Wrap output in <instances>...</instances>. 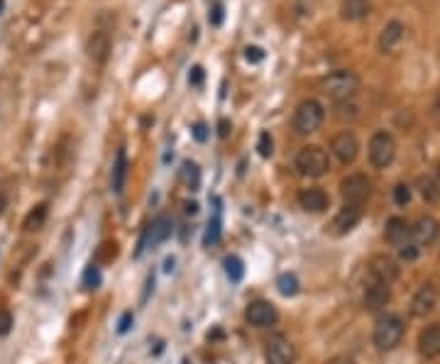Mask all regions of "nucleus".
I'll return each instance as SVG.
<instances>
[{
  "mask_svg": "<svg viewBox=\"0 0 440 364\" xmlns=\"http://www.w3.org/2000/svg\"><path fill=\"white\" fill-rule=\"evenodd\" d=\"M411 237H413V245H418V247L433 245V242L440 237V223L433 218V215H421V218L413 223Z\"/></svg>",
  "mask_w": 440,
  "mask_h": 364,
  "instance_id": "obj_10",
  "label": "nucleus"
},
{
  "mask_svg": "<svg viewBox=\"0 0 440 364\" xmlns=\"http://www.w3.org/2000/svg\"><path fill=\"white\" fill-rule=\"evenodd\" d=\"M418 352L426 359L440 357V323L426 325L424 330L418 332Z\"/></svg>",
  "mask_w": 440,
  "mask_h": 364,
  "instance_id": "obj_12",
  "label": "nucleus"
},
{
  "mask_svg": "<svg viewBox=\"0 0 440 364\" xmlns=\"http://www.w3.org/2000/svg\"><path fill=\"white\" fill-rule=\"evenodd\" d=\"M218 128H220V130H218V135L228 137V132H230V123H228V120H220V125H218Z\"/></svg>",
  "mask_w": 440,
  "mask_h": 364,
  "instance_id": "obj_41",
  "label": "nucleus"
},
{
  "mask_svg": "<svg viewBox=\"0 0 440 364\" xmlns=\"http://www.w3.org/2000/svg\"><path fill=\"white\" fill-rule=\"evenodd\" d=\"M321 88L328 98H333L335 103L343 101H352V95L360 88V76L355 71H347V69H340V71L328 73L323 81H321Z\"/></svg>",
  "mask_w": 440,
  "mask_h": 364,
  "instance_id": "obj_2",
  "label": "nucleus"
},
{
  "mask_svg": "<svg viewBox=\"0 0 440 364\" xmlns=\"http://www.w3.org/2000/svg\"><path fill=\"white\" fill-rule=\"evenodd\" d=\"M418 189H421V196H424L428 203H433V201H438V198H440L438 184H435L433 179H428V176H421V179H418Z\"/></svg>",
  "mask_w": 440,
  "mask_h": 364,
  "instance_id": "obj_26",
  "label": "nucleus"
},
{
  "mask_svg": "<svg viewBox=\"0 0 440 364\" xmlns=\"http://www.w3.org/2000/svg\"><path fill=\"white\" fill-rule=\"evenodd\" d=\"M360 218H362V206H350V203H345V206L340 208V213L335 215V220H333L335 232H338V235H345V232H350V230L360 223Z\"/></svg>",
  "mask_w": 440,
  "mask_h": 364,
  "instance_id": "obj_18",
  "label": "nucleus"
},
{
  "mask_svg": "<svg viewBox=\"0 0 440 364\" xmlns=\"http://www.w3.org/2000/svg\"><path fill=\"white\" fill-rule=\"evenodd\" d=\"M435 303H438V291H435V286L433 284L421 286L416 291V296L411 298V315L426 318V315L435 308Z\"/></svg>",
  "mask_w": 440,
  "mask_h": 364,
  "instance_id": "obj_14",
  "label": "nucleus"
},
{
  "mask_svg": "<svg viewBox=\"0 0 440 364\" xmlns=\"http://www.w3.org/2000/svg\"><path fill=\"white\" fill-rule=\"evenodd\" d=\"M340 120H345V118H357L360 112H357V106L352 101H343V103H338V112H335Z\"/></svg>",
  "mask_w": 440,
  "mask_h": 364,
  "instance_id": "obj_32",
  "label": "nucleus"
},
{
  "mask_svg": "<svg viewBox=\"0 0 440 364\" xmlns=\"http://www.w3.org/2000/svg\"><path fill=\"white\" fill-rule=\"evenodd\" d=\"M164 269H167V271H172V269H174V259H172V257H169L167 262H164Z\"/></svg>",
  "mask_w": 440,
  "mask_h": 364,
  "instance_id": "obj_43",
  "label": "nucleus"
},
{
  "mask_svg": "<svg viewBox=\"0 0 440 364\" xmlns=\"http://www.w3.org/2000/svg\"><path fill=\"white\" fill-rule=\"evenodd\" d=\"M340 15L343 20H362L369 15V0H343Z\"/></svg>",
  "mask_w": 440,
  "mask_h": 364,
  "instance_id": "obj_22",
  "label": "nucleus"
},
{
  "mask_svg": "<svg viewBox=\"0 0 440 364\" xmlns=\"http://www.w3.org/2000/svg\"><path fill=\"white\" fill-rule=\"evenodd\" d=\"M101 286V269L95 267V264H89L84 271V289H98Z\"/></svg>",
  "mask_w": 440,
  "mask_h": 364,
  "instance_id": "obj_29",
  "label": "nucleus"
},
{
  "mask_svg": "<svg viewBox=\"0 0 440 364\" xmlns=\"http://www.w3.org/2000/svg\"><path fill=\"white\" fill-rule=\"evenodd\" d=\"M394 201H396V206H406V203L411 201V189H408L406 184H396L394 186Z\"/></svg>",
  "mask_w": 440,
  "mask_h": 364,
  "instance_id": "obj_33",
  "label": "nucleus"
},
{
  "mask_svg": "<svg viewBox=\"0 0 440 364\" xmlns=\"http://www.w3.org/2000/svg\"><path fill=\"white\" fill-rule=\"evenodd\" d=\"M125 179H128V154H125V149L120 147L115 154V164H113V171H111V189L113 193H123L125 189Z\"/></svg>",
  "mask_w": 440,
  "mask_h": 364,
  "instance_id": "obj_19",
  "label": "nucleus"
},
{
  "mask_svg": "<svg viewBox=\"0 0 440 364\" xmlns=\"http://www.w3.org/2000/svg\"><path fill=\"white\" fill-rule=\"evenodd\" d=\"M130 325H132V313H123V318H120V323H117V332L125 335V332L130 330Z\"/></svg>",
  "mask_w": 440,
  "mask_h": 364,
  "instance_id": "obj_39",
  "label": "nucleus"
},
{
  "mask_svg": "<svg viewBox=\"0 0 440 364\" xmlns=\"http://www.w3.org/2000/svg\"><path fill=\"white\" fill-rule=\"evenodd\" d=\"M404 340V320L394 313H384L377 318V325H374L372 332V342L379 352H391L402 345Z\"/></svg>",
  "mask_w": 440,
  "mask_h": 364,
  "instance_id": "obj_1",
  "label": "nucleus"
},
{
  "mask_svg": "<svg viewBox=\"0 0 440 364\" xmlns=\"http://www.w3.org/2000/svg\"><path fill=\"white\" fill-rule=\"evenodd\" d=\"M47 215H49V206H47V203H39V206H34L27 213L23 228L27 230V232H34V230H39L47 223Z\"/></svg>",
  "mask_w": 440,
  "mask_h": 364,
  "instance_id": "obj_23",
  "label": "nucleus"
},
{
  "mask_svg": "<svg viewBox=\"0 0 440 364\" xmlns=\"http://www.w3.org/2000/svg\"><path fill=\"white\" fill-rule=\"evenodd\" d=\"M0 10H3V0H0Z\"/></svg>",
  "mask_w": 440,
  "mask_h": 364,
  "instance_id": "obj_46",
  "label": "nucleus"
},
{
  "mask_svg": "<svg viewBox=\"0 0 440 364\" xmlns=\"http://www.w3.org/2000/svg\"><path fill=\"white\" fill-rule=\"evenodd\" d=\"M389 301H391L389 284H379V281H374V284H369L367 289H364L362 306L367 311H382Z\"/></svg>",
  "mask_w": 440,
  "mask_h": 364,
  "instance_id": "obj_17",
  "label": "nucleus"
},
{
  "mask_svg": "<svg viewBox=\"0 0 440 364\" xmlns=\"http://www.w3.org/2000/svg\"><path fill=\"white\" fill-rule=\"evenodd\" d=\"M325 364H355V359L347 357V354H338V357L328 359V362H325Z\"/></svg>",
  "mask_w": 440,
  "mask_h": 364,
  "instance_id": "obj_40",
  "label": "nucleus"
},
{
  "mask_svg": "<svg viewBox=\"0 0 440 364\" xmlns=\"http://www.w3.org/2000/svg\"><path fill=\"white\" fill-rule=\"evenodd\" d=\"M277 289L281 296H296L299 293V279H296V274H291V271H284V274L277 279Z\"/></svg>",
  "mask_w": 440,
  "mask_h": 364,
  "instance_id": "obj_25",
  "label": "nucleus"
},
{
  "mask_svg": "<svg viewBox=\"0 0 440 364\" xmlns=\"http://www.w3.org/2000/svg\"><path fill=\"white\" fill-rule=\"evenodd\" d=\"M181 179H184V184L189 186L191 191L198 189V181H201V171H198V167H196L194 162H184V169H181Z\"/></svg>",
  "mask_w": 440,
  "mask_h": 364,
  "instance_id": "obj_27",
  "label": "nucleus"
},
{
  "mask_svg": "<svg viewBox=\"0 0 440 364\" xmlns=\"http://www.w3.org/2000/svg\"><path fill=\"white\" fill-rule=\"evenodd\" d=\"M438 181H440V164H438Z\"/></svg>",
  "mask_w": 440,
  "mask_h": 364,
  "instance_id": "obj_45",
  "label": "nucleus"
},
{
  "mask_svg": "<svg viewBox=\"0 0 440 364\" xmlns=\"http://www.w3.org/2000/svg\"><path fill=\"white\" fill-rule=\"evenodd\" d=\"M3 210H5V196L0 193V213H3Z\"/></svg>",
  "mask_w": 440,
  "mask_h": 364,
  "instance_id": "obj_44",
  "label": "nucleus"
},
{
  "mask_svg": "<svg viewBox=\"0 0 440 364\" xmlns=\"http://www.w3.org/2000/svg\"><path fill=\"white\" fill-rule=\"evenodd\" d=\"M186 213L196 215V213H198V206H196V203H186Z\"/></svg>",
  "mask_w": 440,
  "mask_h": 364,
  "instance_id": "obj_42",
  "label": "nucleus"
},
{
  "mask_svg": "<svg viewBox=\"0 0 440 364\" xmlns=\"http://www.w3.org/2000/svg\"><path fill=\"white\" fill-rule=\"evenodd\" d=\"M369 276L374 281H379V284H391L399 276V264L391 257H386V254H377L369 262Z\"/></svg>",
  "mask_w": 440,
  "mask_h": 364,
  "instance_id": "obj_13",
  "label": "nucleus"
},
{
  "mask_svg": "<svg viewBox=\"0 0 440 364\" xmlns=\"http://www.w3.org/2000/svg\"><path fill=\"white\" fill-rule=\"evenodd\" d=\"M203 76H206V73H203V69L201 66H194V69H191V73H189V84L191 86H201L203 84Z\"/></svg>",
  "mask_w": 440,
  "mask_h": 364,
  "instance_id": "obj_37",
  "label": "nucleus"
},
{
  "mask_svg": "<svg viewBox=\"0 0 440 364\" xmlns=\"http://www.w3.org/2000/svg\"><path fill=\"white\" fill-rule=\"evenodd\" d=\"M323 120H325V108L321 106L316 98H306V101H301L296 106L291 125H294L296 135H313L316 130H321Z\"/></svg>",
  "mask_w": 440,
  "mask_h": 364,
  "instance_id": "obj_3",
  "label": "nucleus"
},
{
  "mask_svg": "<svg viewBox=\"0 0 440 364\" xmlns=\"http://www.w3.org/2000/svg\"><path fill=\"white\" fill-rule=\"evenodd\" d=\"M296 345L284 335H274L267 340V348H264V359L267 364H296Z\"/></svg>",
  "mask_w": 440,
  "mask_h": 364,
  "instance_id": "obj_8",
  "label": "nucleus"
},
{
  "mask_svg": "<svg viewBox=\"0 0 440 364\" xmlns=\"http://www.w3.org/2000/svg\"><path fill=\"white\" fill-rule=\"evenodd\" d=\"M340 193H343V201L350 206H362L372 193V181L364 174H350L340 181Z\"/></svg>",
  "mask_w": 440,
  "mask_h": 364,
  "instance_id": "obj_7",
  "label": "nucleus"
},
{
  "mask_svg": "<svg viewBox=\"0 0 440 364\" xmlns=\"http://www.w3.org/2000/svg\"><path fill=\"white\" fill-rule=\"evenodd\" d=\"M220 242V218H213L211 223H208V228H206V235H203V245L206 247H213V245H218Z\"/></svg>",
  "mask_w": 440,
  "mask_h": 364,
  "instance_id": "obj_28",
  "label": "nucleus"
},
{
  "mask_svg": "<svg viewBox=\"0 0 440 364\" xmlns=\"http://www.w3.org/2000/svg\"><path fill=\"white\" fill-rule=\"evenodd\" d=\"M245 320L250 325H255V328H272L279 320V311L274 303L259 298V301H252L245 308Z\"/></svg>",
  "mask_w": 440,
  "mask_h": 364,
  "instance_id": "obj_9",
  "label": "nucleus"
},
{
  "mask_svg": "<svg viewBox=\"0 0 440 364\" xmlns=\"http://www.w3.org/2000/svg\"><path fill=\"white\" fill-rule=\"evenodd\" d=\"M245 59L250 64H259L264 59V51L259 49V47H247V49H245Z\"/></svg>",
  "mask_w": 440,
  "mask_h": 364,
  "instance_id": "obj_35",
  "label": "nucleus"
},
{
  "mask_svg": "<svg viewBox=\"0 0 440 364\" xmlns=\"http://www.w3.org/2000/svg\"><path fill=\"white\" fill-rule=\"evenodd\" d=\"M194 137L198 142H206L208 140V125L206 123H196L194 125Z\"/></svg>",
  "mask_w": 440,
  "mask_h": 364,
  "instance_id": "obj_38",
  "label": "nucleus"
},
{
  "mask_svg": "<svg viewBox=\"0 0 440 364\" xmlns=\"http://www.w3.org/2000/svg\"><path fill=\"white\" fill-rule=\"evenodd\" d=\"M223 267H225V274H228L230 281H235L238 284L242 276H245V264H242V259L235 257V254H228V257L223 259Z\"/></svg>",
  "mask_w": 440,
  "mask_h": 364,
  "instance_id": "obj_24",
  "label": "nucleus"
},
{
  "mask_svg": "<svg viewBox=\"0 0 440 364\" xmlns=\"http://www.w3.org/2000/svg\"><path fill=\"white\" fill-rule=\"evenodd\" d=\"M86 54H89L91 62L95 64H106L108 56H111V37H108V32H93L89 37V42H86Z\"/></svg>",
  "mask_w": 440,
  "mask_h": 364,
  "instance_id": "obj_16",
  "label": "nucleus"
},
{
  "mask_svg": "<svg viewBox=\"0 0 440 364\" xmlns=\"http://www.w3.org/2000/svg\"><path fill=\"white\" fill-rule=\"evenodd\" d=\"M418 254H421V247L413 245V242L399 245V259H404V262H413V259H418Z\"/></svg>",
  "mask_w": 440,
  "mask_h": 364,
  "instance_id": "obj_31",
  "label": "nucleus"
},
{
  "mask_svg": "<svg viewBox=\"0 0 440 364\" xmlns=\"http://www.w3.org/2000/svg\"><path fill=\"white\" fill-rule=\"evenodd\" d=\"M172 232H174V220L169 218V215H159V218H154L152 220V225H147L145 228L142 237H139V247H137V252H135V257H142L145 250L167 242L169 237H172Z\"/></svg>",
  "mask_w": 440,
  "mask_h": 364,
  "instance_id": "obj_5",
  "label": "nucleus"
},
{
  "mask_svg": "<svg viewBox=\"0 0 440 364\" xmlns=\"http://www.w3.org/2000/svg\"><path fill=\"white\" fill-rule=\"evenodd\" d=\"M330 169V159L328 151L318 145H308L303 147L299 154H296V171L308 179H321L323 174H328Z\"/></svg>",
  "mask_w": 440,
  "mask_h": 364,
  "instance_id": "obj_4",
  "label": "nucleus"
},
{
  "mask_svg": "<svg viewBox=\"0 0 440 364\" xmlns=\"http://www.w3.org/2000/svg\"><path fill=\"white\" fill-rule=\"evenodd\" d=\"M12 323H15V320H12V313H10V311H5V308L0 311V337L10 335Z\"/></svg>",
  "mask_w": 440,
  "mask_h": 364,
  "instance_id": "obj_34",
  "label": "nucleus"
},
{
  "mask_svg": "<svg viewBox=\"0 0 440 364\" xmlns=\"http://www.w3.org/2000/svg\"><path fill=\"white\" fill-rule=\"evenodd\" d=\"M257 151H259V157H264V159L272 157L274 142H272V135H269V132H262V135H259V140H257Z\"/></svg>",
  "mask_w": 440,
  "mask_h": 364,
  "instance_id": "obj_30",
  "label": "nucleus"
},
{
  "mask_svg": "<svg viewBox=\"0 0 440 364\" xmlns=\"http://www.w3.org/2000/svg\"><path fill=\"white\" fill-rule=\"evenodd\" d=\"M404 25L399 23V20H391V23L384 25V29H382V34H379V51H391L399 42H402L404 37Z\"/></svg>",
  "mask_w": 440,
  "mask_h": 364,
  "instance_id": "obj_21",
  "label": "nucleus"
},
{
  "mask_svg": "<svg viewBox=\"0 0 440 364\" xmlns=\"http://www.w3.org/2000/svg\"><path fill=\"white\" fill-rule=\"evenodd\" d=\"M208 20H211L213 27H218V25L223 23V5H220V3H216V5H213V10L208 12Z\"/></svg>",
  "mask_w": 440,
  "mask_h": 364,
  "instance_id": "obj_36",
  "label": "nucleus"
},
{
  "mask_svg": "<svg viewBox=\"0 0 440 364\" xmlns=\"http://www.w3.org/2000/svg\"><path fill=\"white\" fill-rule=\"evenodd\" d=\"M328 203H330L328 193H325L323 189H318V186L303 189L301 193H299V206H301V210H306V213H323L325 208H328Z\"/></svg>",
  "mask_w": 440,
  "mask_h": 364,
  "instance_id": "obj_15",
  "label": "nucleus"
},
{
  "mask_svg": "<svg viewBox=\"0 0 440 364\" xmlns=\"http://www.w3.org/2000/svg\"><path fill=\"white\" fill-rule=\"evenodd\" d=\"M330 151L343 164H352L357 159V151H360V142H357V137L352 132H340L330 142Z\"/></svg>",
  "mask_w": 440,
  "mask_h": 364,
  "instance_id": "obj_11",
  "label": "nucleus"
},
{
  "mask_svg": "<svg viewBox=\"0 0 440 364\" xmlns=\"http://www.w3.org/2000/svg\"><path fill=\"white\" fill-rule=\"evenodd\" d=\"M396 157V140L384 132V130H379L374 132L372 140H369V162H372L374 169H386Z\"/></svg>",
  "mask_w": 440,
  "mask_h": 364,
  "instance_id": "obj_6",
  "label": "nucleus"
},
{
  "mask_svg": "<svg viewBox=\"0 0 440 364\" xmlns=\"http://www.w3.org/2000/svg\"><path fill=\"white\" fill-rule=\"evenodd\" d=\"M411 235V228H408V223L404 218H389L384 225V240L389 242V245L399 247L406 242V237Z\"/></svg>",
  "mask_w": 440,
  "mask_h": 364,
  "instance_id": "obj_20",
  "label": "nucleus"
}]
</instances>
